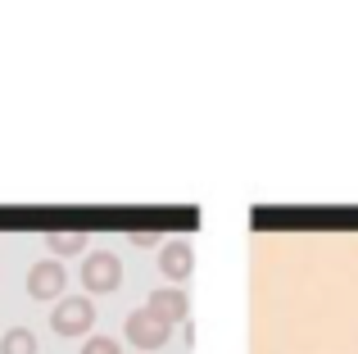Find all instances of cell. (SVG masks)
I'll return each mask as SVG.
<instances>
[{"mask_svg":"<svg viewBox=\"0 0 358 354\" xmlns=\"http://www.w3.org/2000/svg\"><path fill=\"white\" fill-rule=\"evenodd\" d=\"M50 246H55V255H78V250L87 246V236H78V232H73V236H50Z\"/></svg>","mask_w":358,"mask_h":354,"instance_id":"obj_8","label":"cell"},{"mask_svg":"<svg viewBox=\"0 0 358 354\" xmlns=\"http://www.w3.org/2000/svg\"><path fill=\"white\" fill-rule=\"evenodd\" d=\"M27 291L36 295V300H50V295L64 291V268L59 264H36L32 273H27Z\"/></svg>","mask_w":358,"mask_h":354,"instance_id":"obj_4","label":"cell"},{"mask_svg":"<svg viewBox=\"0 0 358 354\" xmlns=\"http://www.w3.org/2000/svg\"><path fill=\"white\" fill-rule=\"evenodd\" d=\"M0 354H36V337H32L27 327L5 332V341H0Z\"/></svg>","mask_w":358,"mask_h":354,"instance_id":"obj_7","label":"cell"},{"mask_svg":"<svg viewBox=\"0 0 358 354\" xmlns=\"http://www.w3.org/2000/svg\"><path fill=\"white\" fill-rule=\"evenodd\" d=\"M150 313H159L164 323L186 318V295L182 291H155V295H150Z\"/></svg>","mask_w":358,"mask_h":354,"instance_id":"obj_6","label":"cell"},{"mask_svg":"<svg viewBox=\"0 0 358 354\" xmlns=\"http://www.w3.org/2000/svg\"><path fill=\"white\" fill-rule=\"evenodd\" d=\"M82 282H87L91 291H114L122 282V264L109 255V250H100V255H91L87 264H82Z\"/></svg>","mask_w":358,"mask_h":354,"instance_id":"obj_2","label":"cell"},{"mask_svg":"<svg viewBox=\"0 0 358 354\" xmlns=\"http://www.w3.org/2000/svg\"><path fill=\"white\" fill-rule=\"evenodd\" d=\"M191 264H195V255H191V246H186V241H173V246H164V273L173 277V282H182V277L191 273Z\"/></svg>","mask_w":358,"mask_h":354,"instance_id":"obj_5","label":"cell"},{"mask_svg":"<svg viewBox=\"0 0 358 354\" xmlns=\"http://www.w3.org/2000/svg\"><path fill=\"white\" fill-rule=\"evenodd\" d=\"M91 323H96L91 300H64L59 309H55V332H64V337H82Z\"/></svg>","mask_w":358,"mask_h":354,"instance_id":"obj_3","label":"cell"},{"mask_svg":"<svg viewBox=\"0 0 358 354\" xmlns=\"http://www.w3.org/2000/svg\"><path fill=\"white\" fill-rule=\"evenodd\" d=\"M168 327H173V323H164L150 309H136L127 318V337H131V346H141V350H159L168 341Z\"/></svg>","mask_w":358,"mask_h":354,"instance_id":"obj_1","label":"cell"},{"mask_svg":"<svg viewBox=\"0 0 358 354\" xmlns=\"http://www.w3.org/2000/svg\"><path fill=\"white\" fill-rule=\"evenodd\" d=\"M82 354H118V341H109V337H91Z\"/></svg>","mask_w":358,"mask_h":354,"instance_id":"obj_9","label":"cell"}]
</instances>
